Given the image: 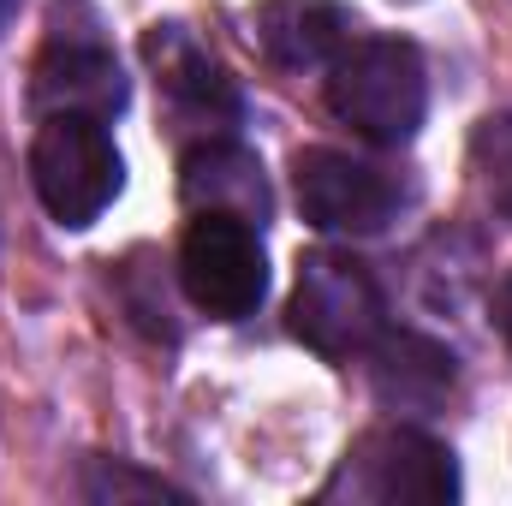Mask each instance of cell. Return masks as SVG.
Instances as JSON below:
<instances>
[{"instance_id": "obj_2", "label": "cell", "mask_w": 512, "mask_h": 506, "mask_svg": "<svg viewBox=\"0 0 512 506\" xmlns=\"http://www.w3.org/2000/svg\"><path fill=\"white\" fill-rule=\"evenodd\" d=\"M120 149L108 137V120L96 114H42V126L30 137V185L42 197V209L84 233L102 221V209L120 197Z\"/></svg>"}, {"instance_id": "obj_15", "label": "cell", "mask_w": 512, "mask_h": 506, "mask_svg": "<svg viewBox=\"0 0 512 506\" xmlns=\"http://www.w3.org/2000/svg\"><path fill=\"white\" fill-rule=\"evenodd\" d=\"M18 6H24V0H0V30H6V24L18 18Z\"/></svg>"}, {"instance_id": "obj_12", "label": "cell", "mask_w": 512, "mask_h": 506, "mask_svg": "<svg viewBox=\"0 0 512 506\" xmlns=\"http://www.w3.org/2000/svg\"><path fill=\"white\" fill-rule=\"evenodd\" d=\"M471 167H477V185L495 203V215L512 221V114H489L477 126V137H471Z\"/></svg>"}, {"instance_id": "obj_7", "label": "cell", "mask_w": 512, "mask_h": 506, "mask_svg": "<svg viewBox=\"0 0 512 506\" xmlns=\"http://www.w3.org/2000/svg\"><path fill=\"white\" fill-rule=\"evenodd\" d=\"M30 102H36V114L108 120L126 108V78L102 42H48V54L36 60V78H30Z\"/></svg>"}, {"instance_id": "obj_6", "label": "cell", "mask_w": 512, "mask_h": 506, "mask_svg": "<svg viewBox=\"0 0 512 506\" xmlns=\"http://www.w3.org/2000/svg\"><path fill=\"white\" fill-rule=\"evenodd\" d=\"M292 191L310 227L322 233H346V239H370L399 215V185L376 161H358L346 149H304L292 167Z\"/></svg>"}, {"instance_id": "obj_3", "label": "cell", "mask_w": 512, "mask_h": 506, "mask_svg": "<svg viewBox=\"0 0 512 506\" xmlns=\"http://www.w3.org/2000/svg\"><path fill=\"white\" fill-rule=\"evenodd\" d=\"M322 501L358 506H447L459 501V465L453 453L405 423H382L358 435L340 459V471L322 483Z\"/></svg>"}, {"instance_id": "obj_10", "label": "cell", "mask_w": 512, "mask_h": 506, "mask_svg": "<svg viewBox=\"0 0 512 506\" xmlns=\"http://www.w3.org/2000/svg\"><path fill=\"white\" fill-rule=\"evenodd\" d=\"M179 197L197 209V215H239L262 227L268 221V179H262V161L239 143H197L185 149V167H179Z\"/></svg>"}, {"instance_id": "obj_11", "label": "cell", "mask_w": 512, "mask_h": 506, "mask_svg": "<svg viewBox=\"0 0 512 506\" xmlns=\"http://www.w3.org/2000/svg\"><path fill=\"white\" fill-rule=\"evenodd\" d=\"M143 48H149L155 72H161V90H167L185 114H233V108H239L227 72H221V66H215V60L179 30V24H155Z\"/></svg>"}, {"instance_id": "obj_8", "label": "cell", "mask_w": 512, "mask_h": 506, "mask_svg": "<svg viewBox=\"0 0 512 506\" xmlns=\"http://www.w3.org/2000/svg\"><path fill=\"white\" fill-rule=\"evenodd\" d=\"M256 42L286 72H322L352 48V18L340 0H268L256 6Z\"/></svg>"}, {"instance_id": "obj_14", "label": "cell", "mask_w": 512, "mask_h": 506, "mask_svg": "<svg viewBox=\"0 0 512 506\" xmlns=\"http://www.w3.org/2000/svg\"><path fill=\"white\" fill-rule=\"evenodd\" d=\"M495 322H501V334H507V346H512V274L501 280V292H495Z\"/></svg>"}, {"instance_id": "obj_13", "label": "cell", "mask_w": 512, "mask_h": 506, "mask_svg": "<svg viewBox=\"0 0 512 506\" xmlns=\"http://www.w3.org/2000/svg\"><path fill=\"white\" fill-rule=\"evenodd\" d=\"M78 495L84 501H185V489H173V483H161V477H143V471H131V465H114V459H90L84 465V477H78Z\"/></svg>"}, {"instance_id": "obj_5", "label": "cell", "mask_w": 512, "mask_h": 506, "mask_svg": "<svg viewBox=\"0 0 512 506\" xmlns=\"http://www.w3.org/2000/svg\"><path fill=\"white\" fill-rule=\"evenodd\" d=\"M262 227L239 215H197L185 227L179 245V286L185 298L215 316V322H239L251 316L268 292V256H262Z\"/></svg>"}, {"instance_id": "obj_1", "label": "cell", "mask_w": 512, "mask_h": 506, "mask_svg": "<svg viewBox=\"0 0 512 506\" xmlns=\"http://www.w3.org/2000/svg\"><path fill=\"white\" fill-rule=\"evenodd\" d=\"M328 108L340 126H352L364 143L399 149L411 143L423 114H429V78H423V54L399 36H370L352 42L334 66H328Z\"/></svg>"}, {"instance_id": "obj_4", "label": "cell", "mask_w": 512, "mask_h": 506, "mask_svg": "<svg viewBox=\"0 0 512 506\" xmlns=\"http://www.w3.org/2000/svg\"><path fill=\"white\" fill-rule=\"evenodd\" d=\"M387 328L376 274L352 251H304L292 286V334L322 358H364Z\"/></svg>"}, {"instance_id": "obj_9", "label": "cell", "mask_w": 512, "mask_h": 506, "mask_svg": "<svg viewBox=\"0 0 512 506\" xmlns=\"http://www.w3.org/2000/svg\"><path fill=\"white\" fill-rule=\"evenodd\" d=\"M459 381V358L423 334H387L370 346V387L387 411H441L453 399Z\"/></svg>"}]
</instances>
